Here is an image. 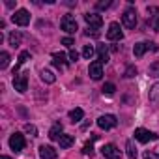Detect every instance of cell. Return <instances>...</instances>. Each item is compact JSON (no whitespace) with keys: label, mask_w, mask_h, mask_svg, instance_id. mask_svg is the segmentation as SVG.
<instances>
[{"label":"cell","mask_w":159,"mask_h":159,"mask_svg":"<svg viewBox=\"0 0 159 159\" xmlns=\"http://www.w3.org/2000/svg\"><path fill=\"white\" fill-rule=\"evenodd\" d=\"M28 58H30V52H28V51H23V52L19 54V58H17V64H15V67H13V75H19V67H21V66H23V64H25Z\"/></svg>","instance_id":"cell-14"},{"label":"cell","mask_w":159,"mask_h":159,"mask_svg":"<svg viewBox=\"0 0 159 159\" xmlns=\"http://www.w3.org/2000/svg\"><path fill=\"white\" fill-rule=\"evenodd\" d=\"M21 39H23V38H21V34H19V32H15V30L8 36V41H10V45H11V47H19V45H21Z\"/></svg>","instance_id":"cell-22"},{"label":"cell","mask_w":159,"mask_h":159,"mask_svg":"<svg viewBox=\"0 0 159 159\" xmlns=\"http://www.w3.org/2000/svg\"><path fill=\"white\" fill-rule=\"evenodd\" d=\"M135 139H137L139 142L146 144V142H150V140H157V135L152 133V131H148V129H144V127H139V129H135Z\"/></svg>","instance_id":"cell-5"},{"label":"cell","mask_w":159,"mask_h":159,"mask_svg":"<svg viewBox=\"0 0 159 159\" xmlns=\"http://www.w3.org/2000/svg\"><path fill=\"white\" fill-rule=\"evenodd\" d=\"M148 25H150V28H153V30L159 32V17H157V15H153V17L148 21Z\"/></svg>","instance_id":"cell-30"},{"label":"cell","mask_w":159,"mask_h":159,"mask_svg":"<svg viewBox=\"0 0 159 159\" xmlns=\"http://www.w3.org/2000/svg\"><path fill=\"white\" fill-rule=\"evenodd\" d=\"M58 142H60V148H69V146H73V142H75V137L73 135H62L60 139H58Z\"/></svg>","instance_id":"cell-18"},{"label":"cell","mask_w":159,"mask_h":159,"mask_svg":"<svg viewBox=\"0 0 159 159\" xmlns=\"http://www.w3.org/2000/svg\"><path fill=\"white\" fill-rule=\"evenodd\" d=\"M25 144H26V140H25V137H23L21 133H13V135L10 137V148H11L13 152H21V150L25 148Z\"/></svg>","instance_id":"cell-10"},{"label":"cell","mask_w":159,"mask_h":159,"mask_svg":"<svg viewBox=\"0 0 159 159\" xmlns=\"http://www.w3.org/2000/svg\"><path fill=\"white\" fill-rule=\"evenodd\" d=\"M25 131H26L28 135H32V137H38V127L32 125V124H26V125H25Z\"/></svg>","instance_id":"cell-29"},{"label":"cell","mask_w":159,"mask_h":159,"mask_svg":"<svg viewBox=\"0 0 159 159\" xmlns=\"http://www.w3.org/2000/svg\"><path fill=\"white\" fill-rule=\"evenodd\" d=\"M111 6H112V2H109V0H107V2H98V4H96L98 10H107V8H111Z\"/></svg>","instance_id":"cell-33"},{"label":"cell","mask_w":159,"mask_h":159,"mask_svg":"<svg viewBox=\"0 0 159 159\" xmlns=\"http://www.w3.org/2000/svg\"><path fill=\"white\" fill-rule=\"evenodd\" d=\"M159 10L155 8V6H148V13H157Z\"/></svg>","instance_id":"cell-36"},{"label":"cell","mask_w":159,"mask_h":159,"mask_svg":"<svg viewBox=\"0 0 159 159\" xmlns=\"http://www.w3.org/2000/svg\"><path fill=\"white\" fill-rule=\"evenodd\" d=\"M144 159H157V155L152 152H144Z\"/></svg>","instance_id":"cell-35"},{"label":"cell","mask_w":159,"mask_h":159,"mask_svg":"<svg viewBox=\"0 0 159 159\" xmlns=\"http://www.w3.org/2000/svg\"><path fill=\"white\" fill-rule=\"evenodd\" d=\"M39 77H41V81H43V83H47V84H52V83L56 81L54 73H52V71H49V69H41V71H39Z\"/></svg>","instance_id":"cell-16"},{"label":"cell","mask_w":159,"mask_h":159,"mask_svg":"<svg viewBox=\"0 0 159 159\" xmlns=\"http://www.w3.org/2000/svg\"><path fill=\"white\" fill-rule=\"evenodd\" d=\"M122 23H124L125 28H135V26H137V11H135L133 8L125 10L124 15H122Z\"/></svg>","instance_id":"cell-8"},{"label":"cell","mask_w":159,"mask_h":159,"mask_svg":"<svg viewBox=\"0 0 159 159\" xmlns=\"http://www.w3.org/2000/svg\"><path fill=\"white\" fill-rule=\"evenodd\" d=\"M101 92H103L105 96H112V94L116 92V86H114L112 83H105V84H103V88H101Z\"/></svg>","instance_id":"cell-26"},{"label":"cell","mask_w":159,"mask_h":159,"mask_svg":"<svg viewBox=\"0 0 159 159\" xmlns=\"http://www.w3.org/2000/svg\"><path fill=\"white\" fill-rule=\"evenodd\" d=\"M96 139H98V135H92V140L84 144V148H83V153H84V155H94V144H92V142H94Z\"/></svg>","instance_id":"cell-24"},{"label":"cell","mask_w":159,"mask_h":159,"mask_svg":"<svg viewBox=\"0 0 159 159\" xmlns=\"http://www.w3.org/2000/svg\"><path fill=\"white\" fill-rule=\"evenodd\" d=\"M56 155H58V152L52 146H45V144L39 146V157L41 159H56Z\"/></svg>","instance_id":"cell-13"},{"label":"cell","mask_w":159,"mask_h":159,"mask_svg":"<svg viewBox=\"0 0 159 159\" xmlns=\"http://www.w3.org/2000/svg\"><path fill=\"white\" fill-rule=\"evenodd\" d=\"M84 34H86V36H92V38H98V36H99V30H98V28H90V26H88Z\"/></svg>","instance_id":"cell-31"},{"label":"cell","mask_w":159,"mask_h":159,"mask_svg":"<svg viewBox=\"0 0 159 159\" xmlns=\"http://www.w3.org/2000/svg\"><path fill=\"white\" fill-rule=\"evenodd\" d=\"M125 150H127V157L129 159H137V148H135L133 140H127L125 142Z\"/></svg>","instance_id":"cell-23"},{"label":"cell","mask_w":159,"mask_h":159,"mask_svg":"<svg viewBox=\"0 0 159 159\" xmlns=\"http://www.w3.org/2000/svg\"><path fill=\"white\" fill-rule=\"evenodd\" d=\"M83 116H84V111H83V109H73V111H69V120H71L73 124L81 122Z\"/></svg>","instance_id":"cell-19"},{"label":"cell","mask_w":159,"mask_h":159,"mask_svg":"<svg viewBox=\"0 0 159 159\" xmlns=\"http://www.w3.org/2000/svg\"><path fill=\"white\" fill-rule=\"evenodd\" d=\"M60 26H62V30L67 32V34H75V32L79 30V25H77V21H75V17H73L71 13H67V15L62 17Z\"/></svg>","instance_id":"cell-2"},{"label":"cell","mask_w":159,"mask_h":159,"mask_svg":"<svg viewBox=\"0 0 159 159\" xmlns=\"http://www.w3.org/2000/svg\"><path fill=\"white\" fill-rule=\"evenodd\" d=\"M11 21H13L15 25H19V26H26V25L30 23V13H28V10H17V11L11 15Z\"/></svg>","instance_id":"cell-7"},{"label":"cell","mask_w":159,"mask_h":159,"mask_svg":"<svg viewBox=\"0 0 159 159\" xmlns=\"http://www.w3.org/2000/svg\"><path fill=\"white\" fill-rule=\"evenodd\" d=\"M83 56H84L86 60H90V58L94 56V47H92V45H84V47H83Z\"/></svg>","instance_id":"cell-27"},{"label":"cell","mask_w":159,"mask_h":159,"mask_svg":"<svg viewBox=\"0 0 159 159\" xmlns=\"http://www.w3.org/2000/svg\"><path fill=\"white\" fill-rule=\"evenodd\" d=\"M13 86L19 94H25L28 90V73H19L13 77Z\"/></svg>","instance_id":"cell-3"},{"label":"cell","mask_w":159,"mask_h":159,"mask_svg":"<svg viewBox=\"0 0 159 159\" xmlns=\"http://www.w3.org/2000/svg\"><path fill=\"white\" fill-rule=\"evenodd\" d=\"M60 137H62V124L56 122V124L51 127V131H49V139H51V140H58Z\"/></svg>","instance_id":"cell-15"},{"label":"cell","mask_w":159,"mask_h":159,"mask_svg":"<svg viewBox=\"0 0 159 159\" xmlns=\"http://www.w3.org/2000/svg\"><path fill=\"white\" fill-rule=\"evenodd\" d=\"M101 153L105 159H120L122 157V150H118L116 144H105L101 148Z\"/></svg>","instance_id":"cell-6"},{"label":"cell","mask_w":159,"mask_h":159,"mask_svg":"<svg viewBox=\"0 0 159 159\" xmlns=\"http://www.w3.org/2000/svg\"><path fill=\"white\" fill-rule=\"evenodd\" d=\"M0 159H11V157H8V155H2V157H0Z\"/></svg>","instance_id":"cell-38"},{"label":"cell","mask_w":159,"mask_h":159,"mask_svg":"<svg viewBox=\"0 0 159 159\" xmlns=\"http://www.w3.org/2000/svg\"><path fill=\"white\" fill-rule=\"evenodd\" d=\"M98 125L101 127V129H112V127H116L118 125V120H116V116L114 114H103V116H99L98 118Z\"/></svg>","instance_id":"cell-4"},{"label":"cell","mask_w":159,"mask_h":159,"mask_svg":"<svg viewBox=\"0 0 159 159\" xmlns=\"http://www.w3.org/2000/svg\"><path fill=\"white\" fill-rule=\"evenodd\" d=\"M135 75H137V67H135V66H127V67H125L124 77H125V79H133Z\"/></svg>","instance_id":"cell-28"},{"label":"cell","mask_w":159,"mask_h":159,"mask_svg":"<svg viewBox=\"0 0 159 159\" xmlns=\"http://www.w3.org/2000/svg\"><path fill=\"white\" fill-rule=\"evenodd\" d=\"M62 45H66V47H69V49H71V47L75 45V39L67 36V38H64V39H62Z\"/></svg>","instance_id":"cell-32"},{"label":"cell","mask_w":159,"mask_h":159,"mask_svg":"<svg viewBox=\"0 0 159 159\" xmlns=\"http://www.w3.org/2000/svg\"><path fill=\"white\" fill-rule=\"evenodd\" d=\"M107 39H111V41H122V39H124V32L120 30V25H118V23H111V25H109Z\"/></svg>","instance_id":"cell-9"},{"label":"cell","mask_w":159,"mask_h":159,"mask_svg":"<svg viewBox=\"0 0 159 159\" xmlns=\"http://www.w3.org/2000/svg\"><path fill=\"white\" fill-rule=\"evenodd\" d=\"M148 98H150V101H152V103H159V83H155V84L150 88Z\"/></svg>","instance_id":"cell-21"},{"label":"cell","mask_w":159,"mask_h":159,"mask_svg":"<svg viewBox=\"0 0 159 159\" xmlns=\"http://www.w3.org/2000/svg\"><path fill=\"white\" fill-rule=\"evenodd\" d=\"M88 73H90V77L94 79V81H99V79L103 77V64H101L99 60L92 62L90 67H88Z\"/></svg>","instance_id":"cell-11"},{"label":"cell","mask_w":159,"mask_h":159,"mask_svg":"<svg viewBox=\"0 0 159 159\" xmlns=\"http://www.w3.org/2000/svg\"><path fill=\"white\" fill-rule=\"evenodd\" d=\"M98 56H99V62L101 64H107L111 58H109V51L105 45H98Z\"/></svg>","instance_id":"cell-20"},{"label":"cell","mask_w":159,"mask_h":159,"mask_svg":"<svg viewBox=\"0 0 159 159\" xmlns=\"http://www.w3.org/2000/svg\"><path fill=\"white\" fill-rule=\"evenodd\" d=\"M84 21L90 25V28H98V30L103 25V17L98 15V13H84Z\"/></svg>","instance_id":"cell-12"},{"label":"cell","mask_w":159,"mask_h":159,"mask_svg":"<svg viewBox=\"0 0 159 159\" xmlns=\"http://www.w3.org/2000/svg\"><path fill=\"white\" fill-rule=\"evenodd\" d=\"M6 6H8V8H13V6H15V2H11V0H8V2H6Z\"/></svg>","instance_id":"cell-37"},{"label":"cell","mask_w":159,"mask_h":159,"mask_svg":"<svg viewBox=\"0 0 159 159\" xmlns=\"http://www.w3.org/2000/svg\"><path fill=\"white\" fill-rule=\"evenodd\" d=\"M52 64H54L56 67H64V66L67 64L66 54H64V52H52Z\"/></svg>","instance_id":"cell-17"},{"label":"cell","mask_w":159,"mask_h":159,"mask_svg":"<svg viewBox=\"0 0 159 159\" xmlns=\"http://www.w3.org/2000/svg\"><path fill=\"white\" fill-rule=\"evenodd\" d=\"M146 51H159V47L153 41H140V43H135V47H133L135 58H142Z\"/></svg>","instance_id":"cell-1"},{"label":"cell","mask_w":159,"mask_h":159,"mask_svg":"<svg viewBox=\"0 0 159 159\" xmlns=\"http://www.w3.org/2000/svg\"><path fill=\"white\" fill-rule=\"evenodd\" d=\"M77 60H79V52L75 49H71L69 51V62H77Z\"/></svg>","instance_id":"cell-34"},{"label":"cell","mask_w":159,"mask_h":159,"mask_svg":"<svg viewBox=\"0 0 159 159\" xmlns=\"http://www.w3.org/2000/svg\"><path fill=\"white\" fill-rule=\"evenodd\" d=\"M8 64H10V54L6 51H2V52H0V69H6Z\"/></svg>","instance_id":"cell-25"}]
</instances>
